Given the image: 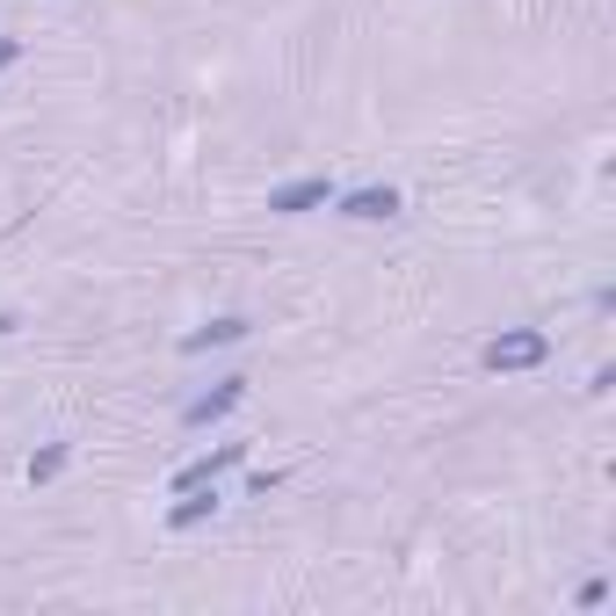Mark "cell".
I'll return each mask as SVG.
<instances>
[{
	"instance_id": "cell-1",
	"label": "cell",
	"mask_w": 616,
	"mask_h": 616,
	"mask_svg": "<svg viewBox=\"0 0 616 616\" xmlns=\"http://www.w3.org/2000/svg\"><path fill=\"white\" fill-rule=\"evenodd\" d=\"M551 355V334H537V327H508V334L486 341V370H537Z\"/></svg>"
},
{
	"instance_id": "cell-2",
	"label": "cell",
	"mask_w": 616,
	"mask_h": 616,
	"mask_svg": "<svg viewBox=\"0 0 616 616\" xmlns=\"http://www.w3.org/2000/svg\"><path fill=\"white\" fill-rule=\"evenodd\" d=\"M319 204H334V182H327V175H305V182L268 189V211H276V218H305V211H319Z\"/></svg>"
},
{
	"instance_id": "cell-3",
	"label": "cell",
	"mask_w": 616,
	"mask_h": 616,
	"mask_svg": "<svg viewBox=\"0 0 616 616\" xmlns=\"http://www.w3.org/2000/svg\"><path fill=\"white\" fill-rule=\"evenodd\" d=\"M254 334V319L246 312H226V319H211V327H196V334H182V355H211V349H232V341H246Z\"/></svg>"
},
{
	"instance_id": "cell-4",
	"label": "cell",
	"mask_w": 616,
	"mask_h": 616,
	"mask_svg": "<svg viewBox=\"0 0 616 616\" xmlns=\"http://www.w3.org/2000/svg\"><path fill=\"white\" fill-rule=\"evenodd\" d=\"M240 458H246V442H218L211 458H196V464H182V472H175V493H189V486H218V472H232Z\"/></svg>"
},
{
	"instance_id": "cell-5",
	"label": "cell",
	"mask_w": 616,
	"mask_h": 616,
	"mask_svg": "<svg viewBox=\"0 0 616 616\" xmlns=\"http://www.w3.org/2000/svg\"><path fill=\"white\" fill-rule=\"evenodd\" d=\"M240 399H246V377H218V392H204V399H196L182 421H189V428H211V421H226Z\"/></svg>"
},
{
	"instance_id": "cell-6",
	"label": "cell",
	"mask_w": 616,
	"mask_h": 616,
	"mask_svg": "<svg viewBox=\"0 0 616 616\" xmlns=\"http://www.w3.org/2000/svg\"><path fill=\"white\" fill-rule=\"evenodd\" d=\"M334 204H341V218H399V189H392V182L349 189V196H334Z\"/></svg>"
},
{
	"instance_id": "cell-7",
	"label": "cell",
	"mask_w": 616,
	"mask_h": 616,
	"mask_svg": "<svg viewBox=\"0 0 616 616\" xmlns=\"http://www.w3.org/2000/svg\"><path fill=\"white\" fill-rule=\"evenodd\" d=\"M211 515H218V486H189L175 508H167V522H175V529H196V522H211Z\"/></svg>"
},
{
	"instance_id": "cell-8",
	"label": "cell",
	"mask_w": 616,
	"mask_h": 616,
	"mask_svg": "<svg viewBox=\"0 0 616 616\" xmlns=\"http://www.w3.org/2000/svg\"><path fill=\"white\" fill-rule=\"evenodd\" d=\"M66 458H73L66 442H44V450H36V458H30V486H52V479L66 472Z\"/></svg>"
},
{
	"instance_id": "cell-9",
	"label": "cell",
	"mask_w": 616,
	"mask_h": 616,
	"mask_svg": "<svg viewBox=\"0 0 616 616\" xmlns=\"http://www.w3.org/2000/svg\"><path fill=\"white\" fill-rule=\"evenodd\" d=\"M15 58H22V44H15V36H0V73L15 66Z\"/></svg>"
},
{
	"instance_id": "cell-10",
	"label": "cell",
	"mask_w": 616,
	"mask_h": 616,
	"mask_svg": "<svg viewBox=\"0 0 616 616\" xmlns=\"http://www.w3.org/2000/svg\"><path fill=\"white\" fill-rule=\"evenodd\" d=\"M0 334H15V312H0Z\"/></svg>"
}]
</instances>
